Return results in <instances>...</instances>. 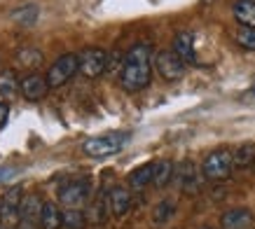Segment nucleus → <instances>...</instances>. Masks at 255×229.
<instances>
[{
	"label": "nucleus",
	"instance_id": "obj_1",
	"mask_svg": "<svg viewBox=\"0 0 255 229\" xmlns=\"http://www.w3.org/2000/svg\"><path fill=\"white\" fill-rule=\"evenodd\" d=\"M152 47L147 42H136V45L124 54L122 59V75L120 84L127 94L143 92L150 80H152Z\"/></svg>",
	"mask_w": 255,
	"mask_h": 229
},
{
	"label": "nucleus",
	"instance_id": "obj_2",
	"mask_svg": "<svg viewBox=\"0 0 255 229\" xmlns=\"http://www.w3.org/2000/svg\"><path fill=\"white\" fill-rule=\"evenodd\" d=\"M129 138H131V133H127V131H113V133L87 138L82 143V152L92 159H106L110 154H117L120 150H124Z\"/></svg>",
	"mask_w": 255,
	"mask_h": 229
},
{
	"label": "nucleus",
	"instance_id": "obj_3",
	"mask_svg": "<svg viewBox=\"0 0 255 229\" xmlns=\"http://www.w3.org/2000/svg\"><path fill=\"white\" fill-rule=\"evenodd\" d=\"M234 168V150L230 147H216L201 161V173L206 180H227Z\"/></svg>",
	"mask_w": 255,
	"mask_h": 229
},
{
	"label": "nucleus",
	"instance_id": "obj_4",
	"mask_svg": "<svg viewBox=\"0 0 255 229\" xmlns=\"http://www.w3.org/2000/svg\"><path fill=\"white\" fill-rule=\"evenodd\" d=\"M80 70V59L78 54H61L59 59H56L49 70H47V82H49V89H56V87H63V84L68 82L70 77L75 75Z\"/></svg>",
	"mask_w": 255,
	"mask_h": 229
},
{
	"label": "nucleus",
	"instance_id": "obj_5",
	"mask_svg": "<svg viewBox=\"0 0 255 229\" xmlns=\"http://www.w3.org/2000/svg\"><path fill=\"white\" fill-rule=\"evenodd\" d=\"M78 59H80V73L89 80L94 77H101L106 70H108V52L101 49V47H85L82 52H78Z\"/></svg>",
	"mask_w": 255,
	"mask_h": 229
},
{
	"label": "nucleus",
	"instance_id": "obj_6",
	"mask_svg": "<svg viewBox=\"0 0 255 229\" xmlns=\"http://www.w3.org/2000/svg\"><path fill=\"white\" fill-rule=\"evenodd\" d=\"M155 68H157V73L162 75V80L176 82V80H180V77L185 75L187 63L183 61L173 49H162V52L155 54Z\"/></svg>",
	"mask_w": 255,
	"mask_h": 229
},
{
	"label": "nucleus",
	"instance_id": "obj_7",
	"mask_svg": "<svg viewBox=\"0 0 255 229\" xmlns=\"http://www.w3.org/2000/svg\"><path fill=\"white\" fill-rule=\"evenodd\" d=\"M21 201H23V190L21 185L9 187L2 199H0V222L9 225V222H19V211H21Z\"/></svg>",
	"mask_w": 255,
	"mask_h": 229
},
{
	"label": "nucleus",
	"instance_id": "obj_8",
	"mask_svg": "<svg viewBox=\"0 0 255 229\" xmlns=\"http://www.w3.org/2000/svg\"><path fill=\"white\" fill-rule=\"evenodd\" d=\"M89 180H73L59 192V201L66 208H82V204L89 199Z\"/></svg>",
	"mask_w": 255,
	"mask_h": 229
},
{
	"label": "nucleus",
	"instance_id": "obj_9",
	"mask_svg": "<svg viewBox=\"0 0 255 229\" xmlns=\"http://www.w3.org/2000/svg\"><path fill=\"white\" fill-rule=\"evenodd\" d=\"M21 96L26 101H42L49 92V82H47V75H40V73H28L26 77H21Z\"/></svg>",
	"mask_w": 255,
	"mask_h": 229
},
{
	"label": "nucleus",
	"instance_id": "obj_10",
	"mask_svg": "<svg viewBox=\"0 0 255 229\" xmlns=\"http://www.w3.org/2000/svg\"><path fill=\"white\" fill-rule=\"evenodd\" d=\"M106 206H108V213L115 215V218H122L129 206H131V194L127 187L122 185H115V187H110L108 194H106Z\"/></svg>",
	"mask_w": 255,
	"mask_h": 229
},
{
	"label": "nucleus",
	"instance_id": "obj_11",
	"mask_svg": "<svg viewBox=\"0 0 255 229\" xmlns=\"http://www.w3.org/2000/svg\"><path fill=\"white\" fill-rule=\"evenodd\" d=\"M253 213L248 208H230L220 215V229H251Z\"/></svg>",
	"mask_w": 255,
	"mask_h": 229
},
{
	"label": "nucleus",
	"instance_id": "obj_12",
	"mask_svg": "<svg viewBox=\"0 0 255 229\" xmlns=\"http://www.w3.org/2000/svg\"><path fill=\"white\" fill-rule=\"evenodd\" d=\"M45 201H40L38 194H26L21 201V211H19V222H31L40 225V213H42Z\"/></svg>",
	"mask_w": 255,
	"mask_h": 229
},
{
	"label": "nucleus",
	"instance_id": "obj_13",
	"mask_svg": "<svg viewBox=\"0 0 255 229\" xmlns=\"http://www.w3.org/2000/svg\"><path fill=\"white\" fill-rule=\"evenodd\" d=\"M171 49H173V52H176L185 63H197V52H194V35L190 31L178 33L176 38H173V47H171Z\"/></svg>",
	"mask_w": 255,
	"mask_h": 229
},
{
	"label": "nucleus",
	"instance_id": "obj_14",
	"mask_svg": "<svg viewBox=\"0 0 255 229\" xmlns=\"http://www.w3.org/2000/svg\"><path fill=\"white\" fill-rule=\"evenodd\" d=\"M232 14L239 26L255 28V0H237L232 5Z\"/></svg>",
	"mask_w": 255,
	"mask_h": 229
},
{
	"label": "nucleus",
	"instance_id": "obj_15",
	"mask_svg": "<svg viewBox=\"0 0 255 229\" xmlns=\"http://www.w3.org/2000/svg\"><path fill=\"white\" fill-rule=\"evenodd\" d=\"M40 227L42 229H61L63 227V211L54 201H45L40 213Z\"/></svg>",
	"mask_w": 255,
	"mask_h": 229
},
{
	"label": "nucleus",
	"instance_id": "obj_16",
	"mask_svg": "<svg viewBox=\"0 0 255 229\" xmlns=\"http://www.w3.org/2000/svg\"><path fill=\"white\" fill-rule=\"evenodd\" d=\"M173 180H176L183 190H197V168L190 161H183L176 166V173H173Z\"/></svg>",
	"mask_w": 255,
	"mask_h": 229
},
{
	"label": "nucleus",
	"instance_id": "obj_17",
	"mask_svg": "<svg viewBox=\"0 0 255 229\" xmlns=\"http://www.w3.org/2000/svg\"><path fill=\"white\" fill-rule=\"evenodd\" d=\"M152 173H155V161H145L129 173V185L133 190H143L145 185L152 183Z\"/></svg>",
	"mask_w": 255,
	"mask_h": 229
},
{
	"label": "nucleus",
	"instance_id": "obj_18",
	"mask_svg": "<svg viewBox=\"0 0 255 229\" xmlns=\"http://www.w3.org/2000/svg\"><path fill=\"white\" fill-rule=\"evenodd\" d=\"M176 173V164L171 159H157L155 161V173H152V185L155 187H166L173 180Z\"/></svg>",
	"mask_w": 255,
	"mask_h": 229
},
{
	"label": "nucleus",
	"instance_id": "obj_19",
	"mask_svg": "<svg viewBox=\"0 0 255 229\" xmlns=\"http://www.w3.org/2000/svg\"><path fill=\"white\" fill-rule=\"evenodd\" d=\"M19 89H21V80L16 77V70H12V68L2 70V73H0V96L9 99V96H14Z\"/></svg>",
	"mask_w": 255,
	"mask_h": 229
},
{
	"label": "nucleus",
	"instance_id": "obj_20",
	"mask_svg": "<svg viewBox=\"0 0 255 229\" xmlns=\"http://www.w3.org/2000/svg\"><path fill=\"white\" fill-rule=\"evenodd\" d=\"M255 164V143H241L234 150V168H248Z\"/></svg>",
	"mask_w": 255,
	"mask_h": 229
},
{
	"label": "nucleus",
	"instance_id": "obj_21",
	"mask_svg": "<svg viewBox=\"0 0 255 229\" xmlns=\"http://www.w3.org/2000/svg\"><path fill=\"white\" fill-rule=\"evenodd\" d=\"M176 201L173 199H164L159 201L155 208H152V222L155 225H164V222H169L173 215H176Z\"/></svg>",
	"mask_w": 255,
	"mask_h": 229
},
{
	"label": "nucleus",
	"instance_id": "obj_22",
	"mask_svg": "<svg viewBox=\"0 0 255 229\" xmlns=\"http://www.w3.org/2000/svg\"><path fill=\"white\" fill-rule=\"evenodd\" d=\"M38 16H40V9L35 7V5H23V7L14 9L12 12V21H16L19 26H33V23L38 21Z\"/></svg>",
	"mask_w": 255,
	"mask_h": 229
},
{
	"label": "nucleus",
	"instance_id": "obj_23",
	"mask_svg": "<svg viewBox=\"0 0 255 229\" xmlns=\"http://www.w3.org/2000/svg\"><path fill=\"white\" fill-rule=\"evenodd\" d=\"M87 225V213L82 208H66L63 211V227L66 229H82Z\"/></svg>",
	"mask_w": 255,
	"mask_h": 229
},
{
	"label": "nucleus",
	"instance_id": "obj_24",
	"mask_svg": "<svg viewBox=\"0 0 255 229\" xmlns=\"http://www.w3.org/2000/svg\"><path fill=\"white\" fill-rule=\"evenodd\" d=\"M234 42H237L241 49L255 52V28H246V26H241L239 31L234 33Z\"/></svg>",
	"mask_w": 255,
	"mask_h": 229
},
{
	"label": "nucleus",
	"instance_id": "obj_25",
	"mask_svg": "<svg viewBox=\"0 0 255 229\" xmlns=\"http://www.w3.org/2000/svg\"><path fill=\"white\" fill-rule=\"evenodd\" d=\"M16 61H19V66H23V68H33V66L42 63V54H40L38 49H21V52L16 54Z\"/></svg>",
	"mask_w": 255,
	"mask_h": 229
},
{
	"label": "nucleus",
	"instance_id": "obj_26",
	"mask_svg": "<svg viewBox=\"0 0 255 229\" xmlns=\"http://www.w3.org/2000/svg\"><path fill=\"white\" fill-rule=\"evenodd\" d=\"M14 176H16V168L0 166V183H7V180H12Z\"/></svg>",
	"mask_w": 255,
	"mask_h": 229
},
{
	"label": "nucleus",
	"instance_id": "obj_27",
	"mask_svg": "<svg viewBox=\"0 0 255 229\" xmlns=\"http://www.w3.org/2000/svg\"><path fill=\"white\" fill-rule=\"evenodd\" d=\"M7 114H9V106L7 103H0V124L7 119Z\"/></svg>",
	"mask_w": 255,
	"mask_h": 229
},
{
	"label": "nucleus",
	"instance_id": "obj_28",
	"mask_svg": "<svg viewBox=\"0 0 255 229\" xmlns=\"http://www.w3.org/2000/svg\"><path fill=\"white\" fill-rule=\"evenodd\" d=\"M0 229H7V225H2V222H0Z\"/></svg>",
	"mask_w": 255,
	"mask_h": 229
},
{
	"label": "nucleus",
	"instance_id": "obj_29",
	"mask_svg": "<svg viewBox=\"0 0 255 229\" xmlns=\"http://www.w3.org/2000/svg\"><path fill=\"white\" fill-rule=\"evenodd\" d=\"M253 166H255V164H253Z\"/></svg>",
	"mask_w": 255,
	"mask_h": 229
}]
</instances>
